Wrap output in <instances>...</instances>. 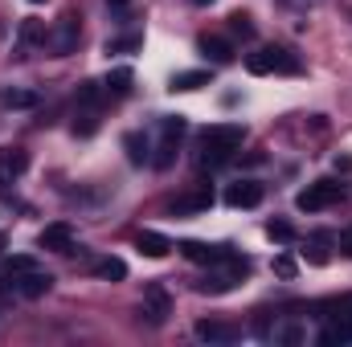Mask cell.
<instances>
[{"instance_id": "obj_12", "label": "cell", "mask_w": 352, "mask_h": 347, "mask_svg": "<svg viewBox=\"0 0 352 347\" xmlns=\"http://www.w3.org/2000/svg\"><path fill=\"white\" fill-rule=\"evenodd\" d=\"M37 246H41V250H54V254H74V229H70L66 221L45 225L41 237H37Z\"/></svg>"}, {"instance_id": "obj_22", "label": "cell", "mask_w": 352, "mask_h": 347, "mask_svg": "<svg viewBox=\"0 0 352 347\" xmlns=\"http://www.w3.org/2000/svg\"><path fill=\"white\" fill-rule=\"evenodd\" d=\"M209 86V70H184L173 78V90H201Z\"/></svg>"}, {"instance_id": "obj_8", "label": "cell", "mask_w": 352, "mask_h": 347, "mask_svg": "<svg viewBox=\"0 0 352 347\" xmlns=\"http://www.w3.org/2000/svg\"><path fill=\"white\" fill-rule=\"evenodd\" d=\"M180 135H184V119H180V115H173V119H164V123H160V147H156V160H152L156 168H173Z\"/></svg>"}, {"instance_id": "obj_7", "label": "cell", "mask_w": 352, "mask_h": 347, "mask_svg": "<svg viewBox=\"0 0 352 347\" xmlns=\"http://www.w3.org/2000/svg\"><path fill=\"white\" fill-rule=\"evenodd\" d=\"M168 315H173L168 286H164V282H152V286L144 290V319H148L152 327H164V323H168Z\"/></svg>"}, {"instance_id": "obj_4", "label": "cell", "mask_w": 352, "mask_h": 347, "mask_svg": "<svg viewBox=\"0 0 352 347\" xmlns=\"http://www.w3.org/2000/svg\"><path fill=\"white\" fill-rule=\"evenodd\" d=\"M74 135H94L98 131V110H102V90L98 82H82L78 98H74Z\"/></svg>"}, {"instance_id": "obj_11", "label": "cell", "mask_w": 352, "mask_h": 347, "mask_svg": "<svg viewBox=\"0 0 352 347\" xmlns=\"http://www.w3.org/2000/svg\"><path fill=\"white\" fill-rule=\"evenodd\" d=\"M320 344L324 347H336V344H352V298L340 307V315L320 331Z\"/></svg>"}, {"instance_id": "obj_19", "label": "cell", "mask_w": 352, "mask_h": 347, "mask_svg": "<svg viewBox=\"0 0 352 347\" xmlns=\"http://www.w3.org/2000/svg\"><path fill=\"white\" fill-rule=\"evenodd\" d=\"M94 274L107 278V282H123L127 278V261L123 258H98L94 261Z\"/></svg>"}, {"instance_id": "obj_13", "label": "cell", "mask_w": 352, "mask_h": 347, "mask_svg": "<svg viewBox=\"0 0 352 347\" xmlns=\"http://www.w3.org/2000/svg\"><path fill=\"white\" fill-rule=\"evenodd\" d=\"M25 168H29V152L25 147H0V188L21 180Z\"/></svg>"}, {"instance_id": "obj_14", "label": "cell", "mask_w": 352, "mask_h": 347, "mask_svg": "<svg viewBox=\"0 0 352 347\" xmlns=\"http://www.w3.org/2000/svg\"><path fill=\"white\" fill-rule=\"evenodd\" d=\"M197 339H205V344H238V339H242V331H238L234 323L201 319V323H197Z\"/></svg>"}, {"instance_id": "obj_2", "label": "cell", "mask_w": 352, "mask_h": 347, "mask_svg": "<svg viewBox=\"0 0 352 347\" xmlns=\"http://www.w3.org/2000/svg\"><path fill=\"white\" fill-rule=\"evenodd\" d=\"M246 70L250 74H299L303 70V62H299V53L295 49H287V45H263V49H254L250 58H246Z\"/></svg>"}, {"instance_id": "obj_29", "label": "cell", "mask_w": 352, "mask_h": 347, "mask_svg": "<svg viewBox=\"0 0 352 347\" xmlns=\"http://www.w3.org/2000/svg\"><path fill=\"white\" fill-rule=\"evenodd\" d=\"M278 4H283V8H291V12H307L316 0H278Z\"/></svg>"}, {"instance_id": "obj_31", "label": "cell", "mask_w": 352, "mask_h": 347, "mask_svg": "<svg viewBox=\"0 0 352 347\" xmlns=\"http://www.w3.org/2000/svg\"><path fill=\"white\" fill-rule=\"evenodd\" d=\"M340 250H344V254L352 258V225L344 229V233H340Z\"/></svg>"}, {"instance_id": "obj_34", "label": "cell", "mask_w": 352, "mask_h": 347, "mask_svg": "<svg viewBox=\"0 0 352 347\" xmlns=\"http://www.w3.org/2000/svg\"><path fill=\"white\" fill-rule=\"evenodd\" d=\"M29 4H41V0H29Z\"/></svg>"}, {"instance_id": "obj_10", "label": "cell", "mask_w": 352, "mask_h": 347, "mask_svg": "<svg viewBox=\"0 0 352 347\" xmlns=\"http://www.w3.org/2000/svg\"><path fill=\"white\" fill-rule=\"evenodd\" d=\"M226 204L230 208H258L263 204V184L258 180H238L226 188Z\"/></svg>"}, {"instance_id": "obj_3", "label": "cell", "mask_w": 352, "mask_h": 347, "mask_svg": "<svg viewBox=\"0 0 352 347\" xmlns=\"http://www.w3.org/2000/svg\"><path fill=\"white\" fill-rule=\"evenodd\" d=\"M246 258H238V254H230L226 261H217V265H209V274L197 282V290L201 294H226V290H234L242 278H246Z\"/></svg>"}, {"instance_id": "obj_26", "label": "cell", "mask_w": 352, "mask_h": 347, "mask_svg": "<svg viewBox=\"0 0 352 347\" xmlns=\"http://www.w3.org/2000/svg\"><path fill=\"white\" fill-rule=\"evenodd\" d=\"M230 29H234L238 37H254V25H250L246 12H234V16H230Z\"/></svg>"}, {"instance_id": "obj_25", "label": "cell", "mask_w": 352, "mask_h": 347, "mask_svg": "<svg viewBox=\"0 0 352 347\" xmlns=\"http://www.w3.org/2000/svg\"><path fill=\"white\" fill-rule=\"evenodd\" d=\"M0 98H4V106H33L37 102V94H29V90H4Z\"/></svg>"}, {"instance_id": "obj_23", "label": "cell", "mask_w": 352, "mask_h": 347, "mask_svg": "<svg viewBox=\"0 0 352 347\" xmlns=\"http://www.w3.org/2000/svg\"><path fill=\"white\" fill-rule=\"evenodd\" d=\"M140 45H144V37H140V33H127V37L107 41V53H131V49H140Z\"/></svg>"}, {"instance_id": "obj_6", "label": "cell", "mask_w": 352, "mask_h": 347, "mask_svg": "<svg viewBox=\"0 0 352 347\" xmlns=\"http://www.w3.org/2000/svg\"><path fill=\"white\" fill-rule=\"evenodd\" d=\"M340 196H344V184H336V180H316V184H307V188L295 196V204H299L303 213H320V208H332Z\"/></svg>"}, {"instance_id": "obj_33", "label": "cell", "mask_w": 352, "mask_h": 347, "mask_svg": "<svg viewBox=\"0 0 352 347\" xmlns=\"http://www.w3.org/2000/svg\"><path fill=\"white\" fill-rule=\"evenodd\" d=\"M192 4H201V8H205V4H213V0H192Z\"/></svg>"}, {"instance_id": "obj_1", "label": "cell", "mask_w": 352, "mask_h": 347, "mask_svg": "<svg viewBox=\"0 0 352 347\" xmlns=\"http://www.w3.org/2000/svg\"><path fill=\"white\" fill-rule=\"evenodd\" d=\"M242 139H246L242 123H217V127H209V131L201 135L205 164H209V168H221L226 160H234V152L242 147Z\"/></svg>"}, {"instance_id": "obj_18", "label": "cell", "mask_w": 352, "mask_h": 347, "mask_svg": "<svg viewBox=\"0 0 352 347\" xmlns=\"http://www.w3.org/2000/svg\"><path fill=\"white\" fill-rule=\"evenodd\" d=\"M45 37H50V29L41 25V21H21V49H29V45H45Z\"/></svg>"}, {"instance_id": "obj_9", "label": "cell", "mask_w": 352, "mask_h": 347, "mask_svg": "<svg viewBox=\"0 0 352 347\" xmlns=\"http://www.w3.org/2000/svg\"><path fill=\"white\" fill-rule=\"evenodd\" d=\"M45 45H50V49H54L58 58L74 53V49H78V16H70V12H66V16H62V21H58L54 29H50Z\"/></svg>"}, {"instance_id": "obj_5", "label": "cell", "mask_w": 352, "mask_h": 347, "mask_svg": "<svg viewBox=\"0 0 352 347\" xmlns=\"http://www.w3.org/2000/svg\"><path fill=\"white\" fill-rule=\"evenodd\" d=\"M8 294H16V298H41L50 286H54V278L41 270V265H33V270H21V274H4V282H0Z\"/></svg>"}, {"instance_id": "obj_20", "label": "cell", "mask_w": 352, "mask_h": 347, "mask_svg": "<svg viewBox=\"0 0 352 347\" xmlns=\"http://www.w3.org/2000/svg\"><path fill=\"white\" fill-rule=\"evenodd\" d=\"M168 250H173L168 237H160V233H140V254H148V258H164Z\"/></svg>"}, {"instance_id": "obj_32", "label": "cell", "mask_w": 352, "mask_h": 347, "mask_svg": "<svg viewBox=\"0 0 352 347\" xmlns=\"http://www.w3.org/2000/svg\"><path fill=\"white\" fill-rule=\"evenodd\" d=\"M111 4H115V8H123V4H127V0H111Z\"/></svg>"}, {"instance_id": "obj_15", "label": "cell", "mask_w": 352, "mask_h": 347, "mask_svg": "<svg viewBox=\"0 0 352 347\" xmlns=\"http://www.w3.org/2000/svg\"><path fill=\"white\" fill-rule=\"evenodd\" d=\"M180 254L188 261H201V265H217V261H226L234 250L230 246H205V241H184L180 246Z\"/></svg>"}, {"instance_id": "obj_24", "label": "cell", "mask_w": 352, "mask_h": 347, "mask_svg": "<svg viewBox=\"0 0 352 347\" xmlns=\"http://www.w3.org/2000/svg\"><path fill=\"white\" fill-rule=\"evenodd\" d=\"M266 237H270V241H283V246H287V241H295V229H291L287 221H270V225H266Z\"/></svg>"}, {"instance_id": "obj_17", "label": "cell", "mask_w": 352, "mask_h": 347, "mask_svg": "<svg viewBox=\"0 0 352 347\" xmlns=\"http://www.w3.org/2000/svg\"><path fill=\"white\" fill-rule=\"evenodd\" d=\"M197 45H201V53H205V58H213L217 66H226V62H234V45H230L226 37H209V33H205V37H201Z\"/></svg>"}, {"instance_id": "obj_21", "label": "cell", "mask_w": 352, "mask_h": 347, "mask_svg": "<svg viewBox=\"0 0 352 347\" xmlns=\"http://www.w3.org/2000/svg\"><path fill=\"white\" fill-rule=\"evenodd\" d=\"M127 90H131V70H127V66H119V70L107 74V94H111V98H123Z\"/></svg>"}, {"instance_id": "obj_16", "label": "cell", "mask_w": 352, "mask_h": 347, "mask_svg": "<svg viewBox=\"0 0 352 347\" xmlns=\"http://www.w3.org/2000/svg\"><path fill=\"white\" fill-rule=\"evenodd\" d=\"M213 208V192L209 188H192V192H184V196H176L173 200V213L176 217H188V213H209Z\"/></svg>"}, {"instance_id": "obj_28", "label": "cell", "mask_w": 352, "mask_h": 347, "mask_svg": "<svg viewBox=\"0 0 352 347\" xmlns=\"http://www.w3.org/2000/svg\"><path fill=\"white\" fill-rule=\"evenodd\" d=\"M37 261L33 258H25V254H16V258H8L4 261V274H21V270H33Z\"/></svg>"}, {"instance_id": "obj_27", "label": "cell", "mask_w": 352, "mask_h": 347, "mask_svg": "<svg viewBox=\"0 0 352 347\" xmlns=\"http://www.w3.org/2000/svg\"><path fill=\"white\" fill-rule=\"evenodd\" d=\"M127 152H131V164H144L148 160V143L140 135H127Z\"/></svg>"}, {"instance_id": "obj_30", "label": "cell", "mask_w": 352, "mask_h": 347, "mask_svg": "<svg viewBox=\"0 0 352 347\" xmlns=\"http://www.w3.org/2000/svg\"><path fill=\"white\" fill-rule=\"evenodd\" d=\"M274 270H278L283 278H291V274H295V261H291V258H278V261H274Z\"/></svg>"}]
</instances>
